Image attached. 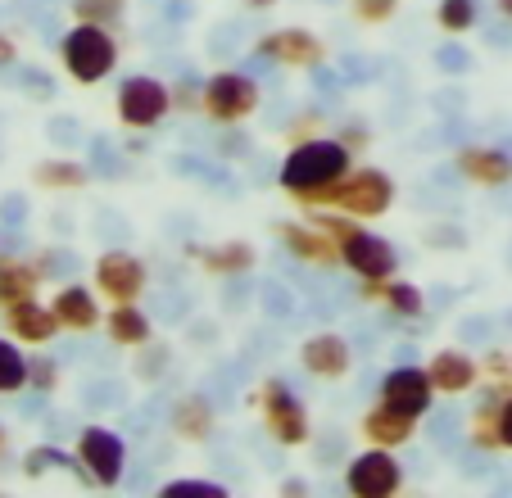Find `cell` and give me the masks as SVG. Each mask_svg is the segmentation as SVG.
<instances>
[{
    "instance_id": "cb8c5ba5",
    "label": "cell",
    "mask_w": 512,
    "mask_h": 498,
    "mask_svg": "<svg viewBox=\"0 0 512 498\" xmlns=\"http://www.w3.org/2000/svg\"><path fill=\"white\" fill-rule=\"evenodd\" d=\"M28 385V358L19 354L14 340L0 336V394H19Z\"/></svg>"
},
{
    "instance_id": "836d02e7",
    "label": "cell",
    "mask_w": 512,
    "mask_h": 498,
    "mask_svg": "<svg viewBox=\"0 0 512 498\" xmlns=\"http://www.w3.org/2000/svg\"><path fill=\"white\" fill-rule=\"evenodd\" d=\"M435 59H440V68H449V73H463L467 68V50H458V46H445Z\"/></svg>"
},
{
    "instance_id": "e0dca14e",
    "label": "cell",
    "mask_w": 512,
    "mask_h": 498,
    "mask_svg": "<svg viewBox=\"0 0 512 498\" xmlns=\"http://www.w3.org/2000/svg\"><path fill=\"white\" fill-rule=\"evenodd\" d=\"M277 236H281V245H286L290 254H300V259L327 263V268L336 263V249H331V240L322 236V231H309V227H300V222H281Z\"/></svg>"
},
{
    "instance_id": "4fadbf2b",
    "label": "cell",
    "mask_w": 512,
    "mask_h": 498,
    "mask_svg": "<svg viewBox=\"0 0 512 498\" xmlns=\"http://www.w3.org/2000/svg\"><path fill=\"white\" fill-rule=\"evenodd\" d=\"M5 317H10V331L23 340V345H46V340L55 336L59 326H64L55 308L37 304V299H23V304H14Z\"/></svg>"
},
{
    "instance_id": "4316f807",
    "label": "cell",
    "mask_w": 512,
    "mask_h": 498,
    "mask_svg": "<svg viewBox=\"0 0 512 498\" xmlns=\"http://www.w3.org/2000/svg\"><path fill=\"white\" fill-rule=\"evenodd\" d=\"M386 304L395 308L399 317H422L426 299H422V290L408 286V281H390V286H386Z\"/></svg>"
},
{
    "instance_id": "83f0119b",
    "label": "cell",
    "mask_w": 512,
    "mask_h": 498,
    "mask_svg": "<svg viewBox=\"0 0 512 498\" xmlns=\"http://www.w3.org/2000/svg\"><path fill=\"white\" fill-rule=\"evenodd\" d=\"M440 28L445 32L476 28V0H440Z\"/></svg>"
},
{
    "instance_id": "52a82bcc",
    "label": "cell",
    "mask_w": 512,
    "mask_h": 498,
    "mask_svg": "<svg viewBox=\"0 0 512 498\" xmlns=\"http://www.w3.org/2000/svg\"><path fill=\"white\" fill-rule=\"evenodd\" d=\"M345 485H349V494H358V498H390L404 485V471H399V462L390 458L386 444H381V449L358 453V458L349 462Z\"/></svg>"
},
{
    "instance_id": "ba28073f",
    "label": "cell",
    "mask_w": 512,
    "mask_h": 498,
    "mask_svg": "<svg viewBox=\"0 0 512 498\" xmlns=\"http://www.w3.org/2000/svg\"><path fill=\"white\" fill-rule=\"evenodd\" d=\"M78 458L87 462V471L100 485H118L123 467H127V444H123V435H114L109 426H87L78 440Z\"/></svg>"
},
{
    "instance_id": "7a4b0ae2",
    "label": "cell",
    "mask_w": 512,
    "mask_h": 498,
    "mask_svg": "<svg viewBox=\"0 0 512 498\" xmlns=\"http://www.w3.org/2000/svg\"><path fill=\"white\" fill-rule=\"evenodd\" d=\"M304 200L313 204L327 200L336 209H345L349 218H381L390 209V200H395V182L381 168H358V173H345L336 186H327L318 195H304Z\"/></svg>"
},
{
    "instance_id": "74e56055",
    "label": "cell",
    "mask_w": 512,
    "mask_h": 498,
    "mask_svg": "<svg viewBox=\"0 0 512 498\" xmlns=\"http://www.w3.org/2000/svg\"><path fill=\"white\" fill-rule=\"evenodd\" d=\"M0 453H5V426H0Z\"/></svg>"
},
{
    "instance_id": "4dcf8cb0",
    "label": "cell",
    "mask_w": 512,
    "mask_h": 498,
    "mask_svg": "<svg viewBox=\"0 0 512 498\" xmlns=\"http://www.w3.org/2000/svg\"><path fill=\"white\" fill-rule=\"evenodd\" d=\"M399 10V0H354V14L363 23H386Z\"/></svg>"
},
{
    "instance_id": "3957f363",
    "label": "cell",
    "mask_w": 512,
    "mask_h": 498,
    "mask_svg": "<svg viewBox=\"0 0 512 498\" xmlns=\"http://www.w3.org/2000/svg\"><path fill=\"white\" fill-rule=\"evenodd\" d=\"M59 59H64V68H68L73 82H87L91 87V82H100V77L114 73L118 46L105 28H96V23H78V28L59 41Z\"/></svg>"
},
{
    "instance_id": "e575fe53",
    "label": "cell",
    "mask_w": 512,
    "mask_h": 498,
    "mask_svg": "<svg viewBox=\"0 0 512 498\" xmlns=\"http://www.w3.org/2000/svg\"><path fill=\"white\" fill-rule=\"evenodd\" d=\"M14 59H19V46H14V41L0 32V64H14Z\"/></svg>"
},
{
    "instance_id": "44dd1931",
    "label": "cell",
    "mask_w": 512,
    "mask_h": 498,
    "mask_svg": "<svg viewBox=\"0 0 512 498\" xmlns=\"http://www.w3.org/2000/svg\"><path fill=\"white\" fill-rule=\"evenodd\" d=\"M195 254H200V263L213 277H241V272L254 268V249L241 245V240H227L218 249H195Z\"/></svg>"
},
{
    "instance_id": "d6986e66",
    "label": "cell",
    "mask_w": 512,
    "mask_h": 498,
    "mask_svg": "<svg viewBox=\"0 0 512 498\" xmlns=\"http://www.w3.org/2000/svg\"><path fill=\"white\" fill-rule=\"evenodd\" d=\"M413 422L417 417H404V412H395L390 403H381L377 412H368L363 417V435L377 444H386V449H395V444H404L408 435H413Z\"/></svg>"
},
{
    "instance_id": "484cf974",
    "label": "cell",
    "mask_w": 512,
    "mask_h": 498,
    "mask_svg": "<svg viewBox=\"0 0 512 498\" xmlns=\"http://www.w3.org/2000/svg\"><path fill=\"white\" fill-rule=\"evenodd\" d=\"M127 0H73V19L78 23H96V28H114L123 19Z\"/></svg>"
},
{
    "instance_id": "7402d4cb",
    "label": "cell",
    "mask_w": 512,
    "mask_h": 498,
    "mask_svg": "<svg viewBox=\"0 0 512 498\" xmlns=\"http://www.w3.org/2000/svg\"><path fill=\"white\" fill-rule=\"evenodd\" d=\"M109 340H114V345H127V349L145 345V340H150V317L132 304H118L114 313H109Z\"/></svg>"
},
{
    "instance_id": "30bf717a",
    "label": "cell",
    "mask_w": 512,
    "mask_h": 498,
    "mask_svg": "<svg viewBox=\"0 0 512 498\" xmlns=\"http://www.w3.org/2000/svg\"><path fill=\"white\" fill-rule=\"evenodd\" d=\"M431 376H426V367H395V372H386V381H381V399L390 403L395 412H404V417H422L426 408H431Z\"/></svg>"
},
{
    "instance_id": "8fae6325",
    "label": "cell",
    "mask_w": 512,
    "mask_h": 498,
    "mask_svg": "<svg viewBox=\"0 0 512 498\" xmlns=\"http://www.w3.org/2000/svg\"><path fill=\"white\" fill-rule=\"evenodd\" d=\"M96 281L109 299L132 304V299L145 290V263L132 259V254H123V249H109V254H100V263H96Z\"/></svg>"
},
{
    "instance_id": "d6a6232c",
    "label": "cell",
    "mask_w": 512,
    "mask_h": 498,
    "mask_svg": "<svg viewBox=\"0 0 512 498\" xmlns=\"http://www.w3.org/2000/svg\"><path fill=\"white\" fill-rule=\"evenodd\" d=\"M499 444L512 449V394H503V403H499Z\"/></svg>"
},
{
    "instance_id": "7c38bea8",
    "label": "cell",
    "mask_w": 512,
    "mask_h": 498,
    "mask_svg": "<svg viewBox=\"0 0 512 498\" xmlns=\"http://www.w3.org/2000/svg\"><path fill=\"white\" fill-rule=\"evenodd\" d=\"M259 55L277 59V64H295V68H318L327 59V46L304 28H281L259 41Z\"/></svg>"
},
{
    "instance_id": "ffe728a7",
    "label": "cell",
    "mask_w": 512,
    "mask_h": 498,
    "mask_svg": "<svg viewBox=\"0 0 512 498\" xmlns=\"http://www.w3.org/2000/svg\"><path fill=\"white\" fill-rule=\"evenodd\" d=\"M37 286H41L37 268H28V263H19V259H0V304L5 308L32 299L37 295Z\"/></svg>"
},
{
    "instance_id": "5b68a950",
    "label": "cell",
    "mask_w": 512,
    "mask_h": 498,
    "mask_svg": "<svg viewBox=\"0 0 512 498\" xmlns=\"http://www.w3.org/2000/svg\"><path fill=\"white\" fill-rule=\"evenodd\" d=\"M204 109L218 123H241L259 109V82L245 73H218L204 82Z\"/></svg>"
},
{
    "instance_id": "6da1fadb",
    "label": "cell",
    "mask_w": 512,
    "mask_h": 498,
    "mask_svg": "<svg viewBox=\"0 0 512 498\" xmlns=\"http://www.w3.org/2000/svg\"><path fill=\"white\" fill-rule=\"evenodd\" d=\"M349 173V150L340 141H304L281 163V186L295 195H318Z\"/></svg>"
},
{
    "instance_id": "f1b7e54d",
    "label": "cell",
    "mask_w": 512,
    "mask_h": 498,
    "mask_svg": "<svg viewBox=\"0 0 512 498\" xmlns=\"http://www.w3.org/2000/svg\"><path fill=\"white\" fill-rule=\"evenodd\" d=\"M168 498H227V489L218 480H168Z\"/></svg>"
},
{
    "instance_id": "ac0fdd59",
    "label": "cell",
    "mask_w": 512,
    "mask_h": 498,
    "mask_svg": "<svg viewBox=\"0 0 512 498\" xmlns=\"http://www.w3.org/2000/svg\"><path fill=\"white\" fill-rule=\"evenodd\" d=\"M59 313V322L64 326H73V331H91V326L100 322V308H96V299H91V290H82V286H64L55 295V304H50Z\"/></svg>"
},
{
    "instance_id": "9c48e42d",
    "label": "cell",
    "mask_w": 512,
    "mask_h": 498,
    "mask_svg": "<svg viewBox=\"0 0 512 498\" xmlns=\"http://www.w3.org/2000/svg\"><path fill=\"white\" fill-rule=\"evenodd\" d=\"M263 422H268V431L277 435L281 444L309 440V412H304V403L281 381H268V390H263Z\"/></svg>"
},
{
    "instance_id": "d590c367",
    "label": "cell",
    "mask_w": 512,
    "mask_h": 498,
    "mask_svg": "<svg viewBox=\"0 0 512 498\" xmlns=\"http://www.w3.org/2000/svg\"><path fill=\"white\" fill-rule=\"evenodd\" d=\"M499 14H503V19L512 23V0H499Z\"/></svg>"
},
{
    "instance_id": "603a6c76",
    "label": "cell",
    "mask_w": 512,
    "mask_h": 498,
    "mask_svg": "<svg viewBox=\"0 0 512 498\" xmlns=\"http://www.w3.org/2000/svg\"><path fill=\"white\" fill-rule=\"evenodd\" d=\"M173 426H177V435H186V440H209L213 412L204 408L200 399H182L177 403V412H173Z\"/></svg>"
},
{
    "instance_id": "8992f818",
    "label": "cell",
    "mask_w": 512,
    "mask_h": 498,
    "mask_svg": "<svg viewBox=\"0 0 512 498\" xmlns=\"http://www.w3.org/2000/svg\"><path fill=\"white\" fill-rule=\"evenodd\" d=\"M168 105H173V91H168L159 77L136 73L118 87V118H123L127 127H155L159 118L168 114Z\"/></svg>"
},
{
    "instance_id": "d4e9b609",
    "label": "cell",
    "mask_w": 512,
    "mask_h": 498,
    "mask_svg": "<svg viewBox=\"0 0 512 498\" xmlns=\"http://www.w3.org/2000/svg\"><path fill=\"white\" fill-rule=\"evenodd\" d=\"M87 182V168L82 163H68V159H55V163H41L37 168V186H50V191H73V186Z\"/></svg>"
},
{
    "instance_id": "f546056e",
    "label": "cell",
    "mask_w": 512,
    "mask_h": 498,
    "mask_svg": "<svg viewBox=\"0 0 512 498\" xmlns=\"http://www.w3.org/2000/svg\"><path fill=\"white\" fill-rule=\"evenodd\" d=\"M50 467L73 471V458H64L59 449H32L28 453V476H41V471H50Z\"/></svg>"
},
{
    "instance_id": "8d00e7d4",
    "label": "cell",
    "mask_w": 512,
    "mask_h": 498,
    "mask_svg": "<svg viewBox=\"0 0 512 498\" xmlns=\"http://www.w3.org/2000/svg\"><path fill=\"white\" fill-rule=\"evenodd\" d=\"M254 10H268V5H277V0H250Z\"/></svg>"
},
{
    "instance_id": "5bb4252c",
    "label": "cell",
    "mask_w": 512,
    "mask_h": 498,
    "mask_svg": "<svg viewBox=\"0 0 512 498\" xmlns=\"http://www.w3.org/2000/svg\"><path fill=\"white\" fill-rule=\"evenodd\" d=\"M426 376L440 394H463L476 385V363L463 354V349H440V354L426 363Z\"/></svg>"
},
{
    "instance_id": "2e32d148",
    "label": "cell",
    "mask_w": 512,
    "mask_h": 498,
    "mask_svg": "<svg viewBox=\"0 0 512 498\" xmlns=\"http://www.w3.org/2000/svg\"><path fill=\"white\" fill-rule=\"evenodd\" d=\"M458 168H463V177H472L481 186L512 182V159L503 150H485V145H472V150L458 154Z\"/></svg>"
},
{
    "instance_id": "1f68e13d",
    "label": "cell",
    "mask_w": 512,
    "mask_h": 498,
    "mask_svg": "<svg viewBox=\"0 0 512 498\" xmlns=\"http://www.w3.org/2000/svg\"><path fill=\"white\" fill-rule=\"evenodd\" d=\"M28 381L37 385V390H55V381H59V367L50 363V358H37V363H28Z\"/></svg>"
},
{
    "instance_id": "9a60e30c",
    "label": "cell",
    "mask_w": 512,
    "mask_h": 498,
    "mask_svg": "<svg viewBox=\"0 0 512 498\" xmlns=\"http://www.w3.org/2000/svg\"><path fill=\"white\" fill-rule=\"evenodd\" d=\"M300 358H304V367H309L313 376H327V381H336V376L349 372V345L340 336H331V331L304 340Z\"/></svg>"
},
{
    "instance_id": "277c9868",
    "label": "cell",
    "mask_w": 512,
    "mask_h": 498,
    "mask_svg": "<svg viewBox=\"0 0 512 498\" xmlns=\"http://www.w3.org/2000/svg\"><path fill=\"white\" fill-rule=\"evenodd\" d=\"M322 231H336L340 236V259H345L349 272H358L363 281H386L390 272L399 268V254L386 236L363 227H345V222H327L322 218Z\"/></svg>"
}]
</instances>
